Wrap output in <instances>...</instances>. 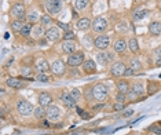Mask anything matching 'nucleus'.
<instances>
[{
  "label": "nucleus",
  "instance_id": "47",
  "mask_svg": "<svg viewBox=\"0 0 161 135\" xmlns=\"http://www.w3.org/2000/svg\"><path fill=\"white\" fill-rule=\"evenodd\" d=\"M136 96H138V95H136V94H135V92H134V91H132V90H131V91H130V92H128V94H127V99H135V98H136Z\"/></svg>",
  "mask_w": 161,
  "mask_h": 135
},
{
  "label": "nucleus",
  "instance_id": "34",
  "mask_svg": "<svg viewBox=\"0 0 161 135\" xmlns=\"http://www.w3.org/2000/svg\"><path fill=\"white\" fill-rule=\"evenodd\" d=\"M52 22H54V21H52L51 15H48V14H43V15L40 17V23H42V25L47 26V25H51Z\"/></svg>",
  "mask_w": 161,
  "mask_h": 135
},
{
  "label": "nucleus",
  "instance_id": "11",
  "mask_svg": "<svg viewBox=\"0 0 161 135\" xmlns=\"http://www.w3.org/2000/svg\"><path fill=\"white\" fill-rule=\"evenodd\" d=\"M65 72H66V65L63 61L55 59L51 63V73L54 76H62V75H65Z\"/></svg>",
  "mask_w": 161,
  "mask_h": 135
},
{
  "label": "nucleus",
  "instance_id": "43",
  "mask_svg": "<svg viewBox=\"0 0 161 135\" xmlns=\"http://www.w3.org/2000/svg\"><path fill=\"white\" fill-rule=\"evenodd\" d=\"M147 92L150 94V95H151V94H154V92H157V86H156V84H153V83L149 84V91H147Z\"/></svg>",
  "mask_w": 161,
  "mask_h": 135
},
{
  "label": "nucleus",
  "instance_id": "14",
  "mask_svg": "<svg viewBox=\"0 0 161 135\" xmlns=\"http://www.w3.org/2000/svg\"><path fill=\"white\" fill-rule=\"evenodd\" d=\"M59 117H61V109L58 106H55V105H50V106L47 108V119L48 120L55 121V120H58Z\"/></svg>",
  "mask_w": 161,
  "mask_h": 135
},
{
  "label": "nucleus",
  "instance_id": "27",
  "mask_svg": "<svg viewBox=\"0 0 161 135\" xmlns=\"http://www.w3.org/2000/svg\"><path fill=\"white\" fill-rule=\"evenodd\" d=\"M131 90H132L138 96L143 95V92H145V87H143V84L140 83V81H136V83H134L132 87H131Z\"/></svg>",
  "mask_w": 161,
  "mask_h": 135
},
{
  "label": "nucleus",
  "instance_id": "44",
  "mask_svg": "<svg viewBox=\"0 0 161 135\" xmlns=\"http://www.w3.org/2000/svg\"><path fill=\"white\" fill-rule=\"evenodd\" d=\"M153 55H154L156 58H160V57H161V46L153 50Z\"/></svg>",
  "mask_w": 161,
  "mask_h": 135
},
{
  "label": "nucleus",
  "instance_id": "55",
  "mask_svg": "<svg viewBox=\"0 0 161 135\" xmlns=\"http://www.w3.org/2000/svg\"><path fill=\"white\" fill-rule=\"evenodd\" d=\"M15 2H18V0H15Z\"/></svg>",
  "mask_w": 161,
  "mask_h": 135
},
{
  "label": "nucleus",
  "instance_id": "22",
  "mask_svg": "<svg viewBox=\"0 0 161 135\" xmlns=\"http://www.w3.org/2000/svg\"><path fill=\"white\" fill-rule=\"evenodd\" d=\"M149 32H150L153 36H159L161 35V22H150L149 23Z\"/></svg>",
  "mask_w": 161,
  "mask_h": 135
},
{
  "label": "nucleus",
  "instance_id": "40",
  "mask_svg": "<svg viewBox=\"0 0 161 135\" xmlns=\"http://www.w3.org/2000/svg\"><path fill=\"white\" fill-rule=\"evenodd\" d=\"M84 96H86V99L88 101V99H94V95H92V87L91 88H86V92H84Z\"/></svg>",
  "mask_w": 161,
  "mask_h": 135
},
{
  "label": "nucleus",
  "instance_id": "32",
  "mask_svg": "<svg viewBox=\"0 0 161 135\" xmlns=\"http://www.w3.org/2000/svg\"><path fill=\"white\" fill-rule=\"evenodd\" d=\"M96 59H98V63H101V65H107V63H109L107 55L105 51H99L98 55H96Z\"/></svg>",
  "mask_w": 161,
  "mask_h": 135
},
{
  "label": "nucleus",
  "instance_id": "25",
  "mask_svg": "<svg viewBox=\"0 0 161 135\" xmlns=\"http://www.w3.org/2000/svg\"><path fill=\"white\" fill-rule=\"evenodd\" d=\"M146 15H147V11H146L145 8H142V7L135 8V10L132 11V18L136 19V21H140V19H143Z\"/></svg>",
  "mask_w": 161,
  "mask_h": 135
},
{
  "label": "nucleus",
  "instance_id": "51",
  "mask_svg": "<svg viewBox=\"0 0 161 135\" xmlns=\"http://www.w3.org/2000/svg\"><path fill=\"white\" fill-rule=\"evenodd\" d=\"M156 66H161V57L156 59Z\"/></svg>",
  "mask_w": 161,
  "mask_h": 135
},
{
  "label": "nucleus",
  "instance_id": "6",
  "mask_svg": "<svg viewBox=\"0 0 161 135\" xmlns=\"http://www.w3.org/2000/svg\"><path fill=\"white\" fill-rule=\"evenodd\" d=\"M46 8L50 15H57L62 10V0H46Z\"/></svg>",
  "mask_w": 161,
  "mask_h": 135
},
{
  "label": "nucleus",
  "instance_id": "7",
  "mask_svg": "<svg viewBox=\"0 0 161 135\" xmlns=\"http://www.w3.org/2000/svg\"><path fill=\"white\" fill-rule=\"evenodd\" d=\"M84 52L83 51H76L73 54L69 55L68 58V65L72 66V68H76V66H80L84 63Z\"/></svg>",
  "mask_w": 161,
  "mask_h": 135
},
{
  "label": "nucleus",
  "instance_id": "10",
  "mask_svg": "<svg viewBox=\"0 0 161 135\" xmlns=\"http://www.w3.org/2000/svg\"><path fill=\"white\" fill-rule=\"evenodd\" d=\"M61 102H62L63 105H65V108H68V109H74V108H77V102L73 99V96L70 95V92L63 90L62 92H61Z\"/></svg>",
  "mask_w": 161,
  "mask_h": 135
},
{
  "label": "nucleus",
  "instance_id": "39",
  "mask_svg": "<svg viewBox=\"0 0 161 135\" xmlns=\"http://www.w3.org/2000/svg\"><path fill=\"white\" fill-rule=\"evenodd\" d=\"M125 101H127V95H125V94H121V92H117L116 94V102L125 104Z\"/></svg>",
  "mask_w": 161,
  "mask_h": 135
},
{
  "label": "nucleus",
  "instance_id": "12",
  "mask_svg": "<svg viewBox=\"0 0 161 135\" xmlns=\"http://www.w3.org/2000/svg\"><path fill=\"white\" fill-rule=\"evenodd\" d=\"M34 69L39 73H47L48 70H51V65L47 62L46 58L40 57V58H37L36 62H34Z\"/></svg>",
  "mask_w": 161,
  "mask_h": 135
},
{
  "label": "nucleus",
  "instance_id": "20",
  "mask_svg": "<svg viewBox=\"0 0 161 135\" xmlns=\"http://www.w3.org/2000/svg\"><path fill=\"white\" fill-rule=\"evenodd\" d=\"M76 26H77L78 31H88L90 28L92 26V21L90 18H87V17H84V18H80L76 23Z\"/></svg>",
  "mask_w": 161,
  "mask_h": 135
},
{
  "label": "nucleus",
  "instance_id": "46",
  "mask_svg": "<svg viewBox=\"0 0 161 135\" xmlns=\"http://www.w3.org/2000/svg\"><path fill=\"white\" fill-rule=\"evenodd\" d=\"M113 109H115V110H123V109H124V104H120V102H116V104L113 105Z\"/></svg>",
  "mask_w": 161,
  "mask_h": 135
},
{
  "label": "nucleus",
  "instance_id": "30",
  "mask_svg": "<svg viewBox=\"0 0 161 135\" xmlns=\"http://www.w3.org/2000/svg\"><path fill=\"white\" fill-rule=\"evenodd\" d=\"M130 68L134 70V72H138V70L142 69V62H140L138 58H131L130 59Z\"/></svg>",
  "mask_w": 161,
  "mask_h": 135
},
{
  "label": "nucleus",
  "instance_id": "38",
  "mask_svg": "<svg viewBox=\"0 0 161 135\" xmlns=\"http://www.w3.org/2000/svg\"><path fill=\"white\" fill-rule=\"evenodd\" d=\"M149 131L153 133V134H156V135H161V125H159V124L150 125V127H149Z\"/></svg>",
  "mask_w": 161,
  "mask_h": 135
},
{
  "label": "nucleus",
  "instance_id": "33",
  "mask_svg": "<svg viewBox=\"0 0 161 135\" xmlns=\"http://www.w3.org/2000/svg\"><path fill=\"white\" fill-rule=\"evenodd\" d=\"M23 25H25V23H22V21H19V19H14V21H11V28H13V31H15V32H21Z\"/></svg>",
  "mask_w": 161,
  "mask_h": 135
},
{
  "label": "nucleus",
  "instance_id": "24",
  "mask_svg": "<svg viewBox=\"0 0 161 135\" xmlns=\"http://www.w3.org/2000/svg\"><path fill=\"white\" fill-rule=\"evenodd\" d=\"M33 114H34V117H36L37 120H44L46 117H47V109L46 108H43V106H36L34 108V112H33Z\"/></svg>",
  "mask_w": 161,
  "mask_h": 135
},
{
  "label": "nucleus",
  "instance_id": "42",
  "mask_svg": "<svg viewBox=\"0 0 161 135\" xmlns=\"http://www.w3.org/2000/svg\"><path fill=\"white\" fill-rule=\"evenodd\" d=\"M55 23H57V26H58V28H59V29H63V31H70V29H69V23H63V22H55Z\"/></svg>",
  "mask_w": 161,
  "mask_h": 135
},
{
  "label": "nucleus",
  "instance_id": "8",
  "mask_svg": "<svg viewBox=\"0 0 161 135\" xmlns=\"http://www.w3.org/2000/svg\"><path fill=\"white\" fill-rule=\"evenodd\" d=\"M125 69H127V66H125L124 62L116 61V62H113L112 66L109 68V72H110V75H112L113 77H121V76H124Z\"/></svg>",
  "mask_w": 161,
  "mask_h": 135
},
{
  "label": "nucleus",
  "instance_id": "52",
  "mask_svg": "<svg viewBox=\"0 0 161 135\" xmlns=\"http://www.w3.org/2000/svg\"><path fill=\"white\" fill-rule=\"evenodd\" d=\"M43 123H44V125H46V127H50V123L47 121V120H43Z\"/></svg>",
  "mask_w": 161,
  "mask_h": 135
},
{
  "label": "nucleus",
  "instance_id": "9",
  "mask_svg": "<svg viewBox=\"0 0 161 135\" xmlns=\"http://www.w3.org/2000/svg\"><path fill=\"white\" fill-rule=\"evenodd\" d=\"M91 29L95 32V33H103V32L107 29V21L105 18H102V17H96V18L92 21Z\"/></svg>",
  "mask_w": 161,
  "mask_h": 135
},
{
  "label": "nucleus",
  "instance_id": "23",
  "mask_svg": "<svg viewBox=\"0 0 161 135\" xmlns=\"http://www.w3.org/2000/svg\"><path fill=\"white\" fill-rule=\"evenodd\" d=\"M127 43H128V50H130L131 52H134V54L139 52V43H138V39H136V37H130Z\"/></svg>",
  "mask_w": 161,
  "mask_h": 135
},
{
  "label": "nucleus",
  "instance_id": "26",
  "mask_svg": "<svg viewBox=\"0 0 161 135\" xmlns=\"http://www.w3.org/2000/svg\"><path fill=\"white\" fill-rule=\"evenodd\" d=\"M26 21L29 23H36L37 21H40V17H39V13H37L36 10H32L28 13V15H26Z\"/></svg>",
  "mask_w": 161,
  "mask_h": 135
},
{
  "label": "nucleus",
  "instance_id": "37",
  "mask_svg": "<svg viewBox=\"0 0 161 135\" xmlns=\"http://www.w3.org/2000/svg\"><path fill=\"white\" fill-rule=\"evenodd\" d=\"M70 95L73 96V99H74L76 102L80 101V98H81V92H80V90L78 88H73L72 91H70Z\"/></svg>",
  "mask_w": 161,
  "mask_h": 135
},
{
  "label": "nucleus",
  "instance_id": "50",
  "mask_svg": "<svg viewBox=\"0 0 161 135\" xmlns=\"http://www.w3.org/2000/svg\"><path fill=\"white\" fill-rule=\"evenodd\" d=\"M134 114V110H128V112L124 113V117H128V116H132Z\"/></svg>",
  "mask_w": 161,
  "mask_h": 135
},
{
  "label": "nucleus",
  "instance_id": "49",
  "mask_svg": "<svg viewBox=\"0 0 161 135\" xmlns=\"http://www.w3.org/2000/svg\"><path fill=\"white\" fill-rule=\"evenodd\" d=\"M47 42H48V40H47V39H40V40H37L39 46H46V44H47Z\"/></svg>",
  "mask_w": 161,
  "mask_h": 135
},
{
  "label": "nucleus",
  "instance_id": "35",
  "mask_svg": "<svg viewBox=\"0 0 161 135\" xmlns=\"http://www.w3.org/2000/svg\"><path fill=\"white\" fill-rule=\"evenodd\" d=\"M34 80H37V81H42V83H48L50 77L46 75V73H37V75L34 76Z\"/></svg>",
  "mask_w": 161,
  "mask_h": 135
},
{
  "label": "nucleus",
  "instance_id": "54",
  "mask_svg": "<svg viewBox=\"0 0 161 135\" xmlns=\"http://www.w3.org/2000/svg\"><path fill=\"white\" fill-rule=\"evenodd\" d=\"M157 2H160V0H157Z\"/></svg>",
  "mask_w": 161,
  "mask_h": 135
},
{
  "label": "nucleus",
  "instance_id": "3",
  "mask_svg": "<svg viewBox=\"0 0 161 135\" xmlns=\"http://www.w3.org/2000/svg\"><path fill=\"white\" fill-rule=\"evenodd\" d=\"M17 112H18L21 116H29L34 112V106L26 99H19L17 102Z\"/></svg>",
  "mask_w": 161,
  "mask_h": 135
},
{
  "label": "nucleus",
  "instance_id": "19",
  "mask_svg": "<svg viewBox=\"0 0 161 135\" xmlns=\"http://www.w3.org/2000/svg\"><path fill=\"white\" fill-rule=\"evenodd\" d=\"M6 86H8L13 90H19L23 87V83L17 77H8V79H6Z\"/></svg>",
  "mask_w": 161,
  "mask_h": 135
},
{
  "label": "nucleus",
  "instance_id": "15",
  "mask_svg": "<svg viewBox=\"0 0 161 135\" xmlns=\"http://www.w3.org/2000/svg\"><path fill=\"white\" fill-rule=\"evenodd\" d=\"M77 44H76L74 40H63L62 42V51L65 54H73V52L77 51Z\"/></svg>",
  "mask_w": 161,
  "mask_h": 135
},
{
  "label": "nucleus",
  "instance_id": "28",
  "mask_svg": "<svg viewBox=\"0 0 161 135\" xmlns=\"http://www.w3.org/2000/svg\"><path fill=\"white\" fill-rule=\"evenodd\" d=\"M33 69L34 68H32V66H22L21 68V76L25 80H29L28 77H30V76L33 75Z\"/></svg>",
  "mask_w": 161,
  "mask_h": 135
},
{
  "label": "nucleus",
  "instance_id": "4",
  "mask_svg": "<svg viewBox=\"0 0 161 135\" xmlns=\"http://www.w3.org/2000/svg\"><path fill=\"white\" fill-rule=\"evenodd\" d=\"M94 46L99 51H106L110 46V37L107 35H99V36H96L94 39Z\"/></svg>",
  "mask_w": 161,
  "mask_h": 135
},
{
  "label": "nucleus",
  "instance_id": "18",
  "mask_svg": "<svg viewBox=\"0 0 161 135\" xmlns=\"http://www.w3.org/2000/svg\"><path fill=\"white\" fill-rule=\"evenodd\" d=\"M127 48H128V43L124 39H117L115 42V44H113V50H115L117 54H123Z\"/></svg>",
  "mask_w": 161,
  "mask_h": 135
},
{
  "label": "nucleus",
  "instance_id": "31",
  "mask_svg": "<svg viewBox=\"0 0 161 135\" xmlns=\"http://www.w3.org/2000/svg\"><path fill=\"white\" fill-rule=\"evenodd\" d=\"M90 4V0H74V8L76 10H84Z\"/></svg>",
  "mask_w": 161,
  "mask_h": 135
},
{
  "label": "nucleus",
  "instance_id": "36",
  "mask_svg": "<svg viewBox=\"0 0 161 135\" xmlns=\"http://www.w3.org/2000/svg\"><path fill=\"white\" fill-rule=\"evenodd\" d=\"M62 39L63 40H74L76 35H74V32H72V31H66L65 33L62 35Z\"/></svg>",
  "mask_w": 161,
  "mask_h": 135
},
{
  "label": "nucleus",
  "instance_id": "21",
  "mask_svg": "<svg viewBox=\"0 0 161 135\" xmlns=\"http://www.w3.org/2000/svg\"><path fill=\"white\" fill-rule=\"evenodd\" d=\"M116 86H117V91H119V92H121V94H125V95H127V94L131 91L130 83H128L127 80H123V79L117 81Z\"/></svg>",
  "mask_w": 161,
  "mask_h": 135
},
{
  "label": "nucleus",
  "instance_id": "16",
  "mask_svg": "<svg viewBox=\"0 0 161 135\" xmlns=\"http://www.w3.org/2000/svg\"><path fill=\"white\" fill-rule=\"evenodd\" d=\"M81 66H83V72L86 73V75H95V73H96V63H95V61L87 59V61H84V63Z\"/></svg>",
  "mask_w": 161,
  "mask_h": 135
},
{
  "label": "nucleus",
  "instance_id": "5",
  "mask_svg": "<svg viewBox=\"0 0 161 135\" xmlns=\"http://www.w3.org/2000/svg\"><path fill=\"white\" fill-rule=\"evenodd\" d=\"M46 39L51 43H58L62 39V33H61V29L58 26H50L46 32Z\"/></svg>",
  "mask_w": 161,
  "mask_h": 135
},
{
  "label": "nucleus",
  "instance_id": "13",
  "mask_svg": "<svg viewBox=\"0 0 161 135\" xmlns=\"http://www.w3.org/2000/svg\"><path fill=\"white\" fill-rule=\"evenodd\" d=\"M37 101H39V105L43 108H48L50 105H52V95L48 92H46V91H43V92L39 94V98H37Z\"/></svg>",
  "mask_w": 161,
  "mask_h": 135
},
{
  "label": "nucleus",
  "instance_id": "29",
  "mask_svg": "<svg viewBox=\"0 0 161 135\" xmlns=\"http://www.w3.org/2000/svg\"><path fill=\"white\" fill-rule=\"evenodd\" d=\"M32 29H33V26L30 25V23H25L23 25V28L21 29V32H19V35H21L22 37H29V36H32Z\"/></svg>",
  "mask_w": 161,
  "mask_h": 135
},
{
  "label": "nucleus",
  "instance_id": "41",
  "mask_svg": "<svg viewBox=\"0 0 161 135\" xmlns=\"http://www.w3.org/2000/svg\"><path fill=\"white\" fill-rule=\"evenodd\" d=\"M106 55H107V61H109V62H113L116 58V51H106Z\"/></svg>",
  "mask_w": 161,
  "mask_h": 135
},
{
  "label": "nucleus",
  "instance_id": "53",
  "mask_svg": "<svg viewBox=\"0 0 161 135\" xmlns=\"http://www.w3.org/2000/svg\"><path fill=\"white\" fill-rule=\"evenodd\" d=\"M62 2H68V0H62Z\"/></svg>",
  "mask_w": 161,
  "mask_h": 135
},
{
  "label": "nucleus",
  "instance_id": "17",
  "mask_svg": "<svg viewBox=\"0 0 161 135\" xmlns=\"http://www.w3.org/2000/svg\"><path fill=\"white\" fill-rule=\"evenodd\" d=\"M46 32L47 31L44 29V25L36 23V25L33 26V29H32V36L36 40H40V39H43V36H46Z\"/></svg>",
  "mask_w": 161,
  "mask_h": 135
},
{
  "label": "nucleus",
  "instance_id": "45",
  "mask_svg": "<svg viewBox=\"0 0 161 135\" xmlns=\"http://www.w3.org/2000/svg\"><path fill=\"white\" fill-rule=\"evenodd\" d=\"M117 29H119V31H120V29H121V32H127L128 25H127V23H125V22H121L119 26H117Z\"/></svg>",
  "mask_w": 161,
  "mask_h": 135
},
{
  "label": "nucleus",
  "instance_id": "1",
  "mask_svg": "<svg viewBox=\"0 0 161 135\" xmlns=\"http://www.w3.org/2000/svg\"><path fill=\"white\" fill-rule=\"evenodd\" d=\"M92 95L96 102L103 104L107 99V96H109V90H107V87L103 83H96L92 86Z\"/></svg>",
  "mask_w": 161,
  "mask_h": 135
},
{
  "label": "nucleus",
  "instance_id": "48",
  "mask_svg": "<svg viewBox=\"0 0 161 135\" xmlns=\"http://www.w3.org/2000/svg\"><path fill=\"white\" fill-rule=\"evenodd\" d=\"M134 73H135V72H134V70L131 69V68H127V69H125V73H124V76H125V77H128V76H132Z\"/></svg>",
  "mask_w": 161,
  "mask_h": 135
},
{
  "label": "nucleus",
  "instance_id": "2",
  "mask_svg": "<svg viewBox=\"0 0 161 135\" xmlns=\"http://www.w3.org/2000/svg\"><path fill=\"white\" fill-rule=\"evenodd\" d=\"M10 14L14 17V19H19V21H23V19H26V15H28V13H26V8H25V6H23V3H15V4L11 6Z\"/></svg>",
  "mask_w": 161,
  "mask_h": 135
}]
</instances>
